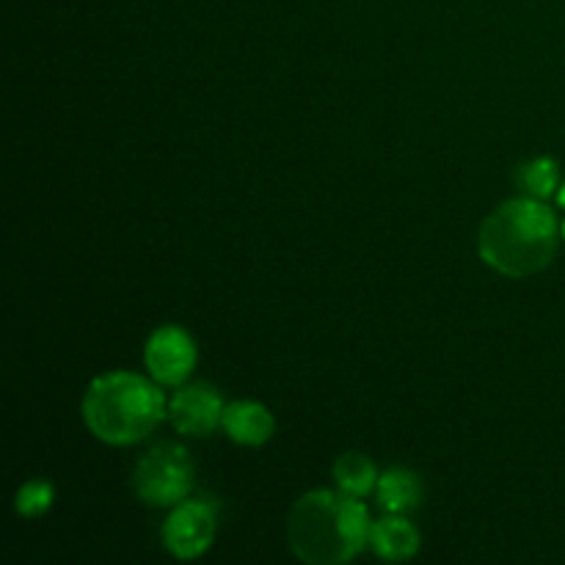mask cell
Wrapping results in <instances>:
<instances>
[{"label":"cell","instance_id":"1","mask_svg":"<svg viewBox=\"0 0 565 565\" xmlns=\"http://www.w3.org/2000/svg\"><path fill=\"white\" fill-rule=\"evenodd\" d=\"M362 497L318 489L303 494L287 516V541L298 561L340 565L362 555L370 544V513Z\"/></svg>","mask_w":565,"mask_h":565},{"label":"cell","instance_id":"2","mask_svg":"<svg viewBox=\"0 0 565 565\" xmlns=\"http://www.w3.org/2000/svg\"><path fill=\"white\" fill-rule=\"evenodd\" d=\"M555 252L557 218L539 199H511L480 226V257L511 279L544 270Z\"/></svg>","mask_w":565,"mask_h":565},{"label":"cell","instance_id":"3","mask_svg":"<svg viewBox=\"0 0 565 565\" xmlns=\"http://www.w3.org/2000/svg\"><path fill=\"white\" fill-rule=\"evenodd\" d=\"M169 414L166 397L152 381L136 373H105L88 384L83 397L86 428L99 441L114 447L136 445L147 439Z\"/></svg>","mask_w":565,"mask_h":565},{"label":"cell","instance_id":"4","mask_svg":"<svg viewBox=\"0 0 565 565\" xmlns=\"http://www.w3.org/2000/svg\"><path fill=\"white\" fill-rule=\"evenodd\" d=\"M136 494L152 508H174L193 491V461L182 445L152 447L136 467Z\"/></svg>","mask_w":565,"mask_h":565},{"label":"cell","instance_id":"5","mask_svg":"<svg viewBox=\"0 0 565 565\" xmlns=\"http://www.w3.org/2000/svg\"><path fill=\"white\" fill-rule=\"evenodd\" d=\"M215 508L202 500H185L174 505L163 524V544L180 561L202 557L215 539Z\"/></svg>","mask_w":565,"mask_h":565},{"label":"cell","instance_id":"6","mask_svg":"<svg viewBox=\"0 0 565 565\" xmlns=\"http://www.w3.org/2000/svg\"><path fill=\"white\" fill-rule=\"evenodd\" d=\"M149 375L163 386H182L196 367L193 337L180 326H163L154 331L143 351Z\"/></svg>","mask_w":565,"mask_h":565},{"label":"cell","instance_id":"7","mask_svg":"<svg viewBox=\"0 0 565 565\" xmlns=\"http://www.w3.org/2000/svg\"><path fill=\"white\" fill-rule=\"evenodd\" d=\"M226 403L210 384H191L177 390L169 401V419L182 436H210L224 419Z\"/></svg>","mask_w":565,"mask_h":565},{"label":"cell","instance_id":"8","mask_svg":"<svg viewBox=\"0 0 565 565\" xmlns=\"http://www.w3.org/2000/svg\"><path fill=\"white\" fill-rule=\"evenodd\" d=\"M221 428H224V434L230 436L235 445L259 447L274 436L276 423H274V414H270L263 403L237 401L224 408Z\"/></svg>","mask_w":565,"mask_h":565},{"label":"cell","instance_id":"9","mask_svg":"<svg viewBox=\"0 0 565 565\" xmlns=\"http://www.w3.org/2000/svg\"><path fill=\"white\" fill-rule=\"evenodd\" d=\"M419 544H423L419 530L408 519H403L401 513L381 519L370 530V546L384 561H408V557L417 555Z\"/></svg>","mask_w":565,"mask_h":565},{"label":"cell","instance_id":"10","mask_svg":"<svg viewBox=\"0 0 565 565\" xmlns=\"http://www.w3.org/2000/svg\"><path fill=\"white\" fill-rule=\"evenodd\" d=\"M375 497L386 513H408L423 502V483L408 469H386L375 486Z\"/></svg>","mask_w":565,"mask_h":565},{"label":"cell","instance_id":"11","mask_svg":"<svg viewBox=\"0 0 565 565\" xmlns=\"http://www.w3.org/2000/svg\"><path fill=\"white\" fill-rule=\"evenodd\" d=\"M331 475H334V483L340 486V491L353 497L373 494L381 478L375 463L367 456H362V452H345V456L337 458Z\"/></svg>","mask_w":565,"mask_h":565},{"label":"cell","instance_id":"12","mask_svg":"<svg viewBox=\"0 0 565 565\" xmlns=\"http://www.w3.org/2000/svg\"><path fill=\"white\" fill-rule=\"evenodd\" d=\"M55 491L47 480H31L17 491L14 508L22 519H39L53 508Z\"/></svg>","mask_w":565,"mask_h":565},{"label":"cell","instance_id":"13","mask_svg":"<svg viewBox=\"0 0 565 565\" xmlns=\"http://www.w3.org/2000/svg\"><path fill=\"white\" fill-rule=\"evenodd\" d=\"M522 185L535 199H550L557 191V163L552 158H539L524 166Z\"/></svg>","mask_w":565,"mask_h":565},{"label":"cell","instance_id":"14","mask_svg":"<svg viewBox=\"0 0 565 565\" xmlns=\"http://www.w3.org/2000/svg\"><path fill=\"white\" fill-rule=\"evenodd\" d=\"M557 202H561V207H565V182H563L561 191H557Z\"/></svg>","mask_w":565,"mask_h":565},{"label":"cell","instance_id":"15","mask_svg":"<svg viewBox=\"0 0 565 565\" xmlns=\"http://www.w3.org/2000/svg\"><path fill=\"white\" fill-rule=\"evenodd\" d=\"M563 235H565V224H563Z\"/></svg>","mask_w":565,"mask_h":565}]
</instances>
